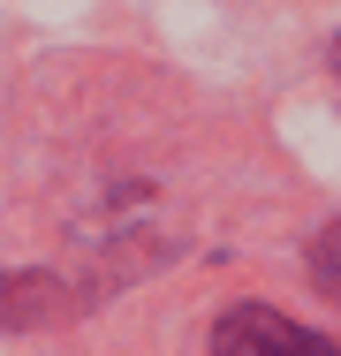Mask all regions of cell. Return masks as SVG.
<instances>
[{"label": "cell", "instance_id": "6da1fadb", "mask_svg": "<svg viewBox=\"0 0 341 356\" xmlns=\"http://www.w3.org/2000/svg\"><path fill=\"white\" fill-rule=\"evenodd\" d=\"M212 356H341V349L326 334H311V326L266 311V303H235V311L212 326Z\"/></svg>", "mask_w": 341, "mask_h": 356}, {"label": "cell", "instance_id": "7a4b0ae2", "mask_svg": "<svg viewBox=\"0 0 341 356\" xmlns=\"http://www.w3.org/2000/svg\"><path fill=\"white\" fill-rule=\"evenodd\" d=\"M319 273H326V288L341 296V227L326 235V250H319Z\"/></svg>", "mask_w": 341, "mask_h": 356}]
</instances>
